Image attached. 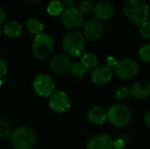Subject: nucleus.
I'll return each instance as SVG.
<instances>
[{"mask_svg": "<svg viewBox=\"0 0 150 149\" xmlns=\"http://www.w3.org/2000/svg\"><path fill=\"white\" fill-rule=\"evenodd\" d=\"M87 149H113L114 141L111 136L101 133L92 136L86 144Z\"/></svg>", "mask_w": 150, "mask_h": 149, "instance_id": "obj_12", "label": "nucleus"}, {"mask_svg": "<svg viewBox=\"0 0 150 149\" xmlns=\"http://www.w3.org/2000/svg\"><path fill=\"white\" fill-rule=\"evenodd\" d=\"M1 32H2V29L0 28V35H1Z\"/></svg>", "mask_w": 150, "mask_h": 149, "instance_id": "obj_33", "label": "nucleus"}, {"mask_svg": "<svg viewBox=\"0 0 150 149\" xmlns=\"http://www.w3.org/2000/svg\"><path fill=\"white\" fill-rule=\"evenodd\" d=\"M0 47H1V45H0Z\"/></svg>", "mask_w": 150, "mask_h": 149, "instance_id": "obj_37", "label": "nucleus"}, {"mask_svg": "<svg viewBox=\"0 0 150 149\" xmlns=\"http://www.w3.org/2000/svg\"><path fill=\"white\" fill-rule=\"evenodd\" d=\"M49 107L56 113L67 112L71 107V100L64 91H54L48 99Z\"/></svg>", "mask_w": 150, "mask_h": 149, "instance_id": "obj_9", "label": "nucleus"}, {"mask_svg": "<svg viewBox=\"0 0 150 149\" xmlns=\"http://www.w3.org/2000/svg\"><path fill=\"white\" fill-rule=\"evenodd\" d=\"M144 122H145V124L150 127V111H149L146 114H145V116H144Z\"/></svg>", "mask_w": 150, "mask_h": 149, "instance_id": "obj_29", "label": "nucleus"}, {"mask_svg": "<svg viewBox=\"0 0 150 149\" xmlns=\"http://www.w3.org/2000/svg\"><path fill=\"white\" fill-rule=\"evenodd\" d=\"M36 134L28 126L16 128L10 136L11 145L14 149H32L36 143Z\"/></svg>", "mask_w": 150, "mask_h": 149, "instance_id": "obj_3", "label": "nucleus"}, {"mask_svg": "<svg viewBox=\"0 0 150 149\" xmlns=\"http://www.w3.org/2000/svg\"><path fill=\"white\" fill-rule=\"evenodd\" d=\"M25 1H27V2H29V3H37V2H39L40 0H25Z\"/></svg>", "mask_w": 150, "mask_h": 149, "instance_id": "obj_32", "label": "nucleus"}, {"mask_svg": "<svg viewBox=\"0 0 150 149\" xmlns=\"http://www.w3.org/2000/svg\"><path fill=\"white\" fill-rule=\"evenodd\" d=\"M25 27L29 32L37 35V34L42 32L43 28H44V25H43V22L40 18H30L25 23Z\"/></svg>", "mask_w": 150, "mask_h": 149, "instance_id": "obj_18", "label": "nucleus"}, {"mask_svg": "<svg viewBox=\"0 0 150 149\" xmlns=\"http://www.w3.org/2000/svg\"><path fill=\"white\" fill-rule=\"evenodd\" d=\"M131 119L130 110L123 105H115L107 112V120L115 127H126L131 122Z\"/></svg>", "mask_w": 150, "mask_h": 149, "instance_id": "obj_5", "label": "nucleus"}, {"mask_svg": "<svg viewBox=\"0 0 150 149\" xmlns=\"http://www.w3.org/2000/svg\"><path fill=\"white\" fill-rule=\"evenodd\" d=\"M63 4L60 0H52L49 2L47 7V11L52 16L61 15L63 11Z\"/></svg>", "mask_w": 150, "mask_h": 149, "instance_id": "obj_20", "label": "nucleus"}, {"mask_svg": "<svg viewBox=\"0 0 150 149\" xmlns=\"http://www.w3.org/2000/svg\"><path fill=\"white\" fill-rule=\"evenodd\" d=\"M34 92L41 97H49L55 91V83L47 75L37 76L33 83Z\"/></svg>", "mask_w": 150, "mask_h": 149, "instance_id": "obj_8", "label": "nucleus"}, {"mask_svg": "<svg viewBox=\"0 0 150 149\" xmlns=\"http://www.w3.org/2000/svg\"><path fill=\"white\" fill-rule=\"evenodd\" d=\"M70 72L75 77H83L86 74L87 69L83 67V65L81 62L80 63L76 62V63L72 64Z\"/></svg>", "mask_w": 150, "mask_h": 149, "instance_id": "obj_22", "label": "nucleus"}, {"mask_svg": "<svg viewBox=\"0 0 150 149\" xmlns=\"http://www.w3.org/2000/svg\"><path fill=\"white\" fill-rule=\"evenodd\" d=\"M123 13L127 19L141 25L149 16V5L145 0H127L123 4Z\"/></svg>", "mask_w": 150, "mask_h": 149, "instance_id": "obj_1", "label": "nucleus"}, {"mask_svg": "<svg viewBox=\"0 0 150 149\" xmlns=\"http://www.w3.org/2000/svg\"><path fill=\"white\" fill-rule=\"evenodd\" d=\"M72 63L68 55L58 54L51 58L49 61L50 70L56 75H64L70 71Z\"/></svg>", "mask_w": 150, "mask_h": 149, "instance_id": "obj_11", "label": "nucleus"}, {"mask_svg": "<svg viewBox=\"0 0 150 149\" xmlns=\"http://www.w3.org/2000/svg\"><path fill=\"white\" fill-rule=\"evenodd\" d=\"M81 63L88 68H95L98 64V58L93 53H84L81 55Z\"/></svg>", "mask_w": 150, "mask_h": 149, "instance_id": "obj_19", "label": "nucleus"}, {"mask_svg": "<svg viewBox=\"0 0 150 149\" xmlns=\"http://www.w3.org/2000/svg\"><path fill=\"white\" fill-rule=\"evenodd\" d=\"M113 149H121V148H113Z\"/></svg>", "mask_w": 150, "mask_h": 149, "instance_id": "obj_35", "label": "nucleus"}, {"mask_svg": "<svg viewBox=\"0 0 150 149\" xmlns=\"http://www.w3.org/2000/svg\"><path fill=\"white\" fill-rule=\"evenodd\" d=\"M149 16H150V12H149Z\"/></svg>", "mask_w": 150, "mask_h": 149, "instance_id": "obj_36", "label": "nucleus"}, {"mask_svg": "<svg viewBox=\"0 0 150 149\" xmlns=\"http://www.w3.org/2000/svg\"><path fill=\"white\" fill-rule=\"evenodd\" d=\"M8 72V63L5 60L0 58V79L3 78Z\"/></svg>", "mask_w": 150, "mask_h": 149, "instance_id": "obj_27", "label": "nucleus"}, {"mask_svg": "<svg viewBox=\"0 0 150 149\" xmlns=\"http://www.w3.org/2000/svg\"><path fill=\"white\" fill-rule=\"evenodd\" d=\"M139 57L144 62H150V43L143 45L140 48Z\"/></svg>", "mask_w": 150, "mask_h": 149, "instance_id": "obj_23", "label": "nucleus"}, {"mask_svg": "<svg viewBox=\"0 0 150 149\" xmlns=\"http://www.w3.org/2000/svg\"><path fill=\"white\" fill-rule=\"evenodd\" d=\"M88 120L94 125H103L107 120V112L100 107L95 106L88 112Z\"/></svg>", "mask_w": 150, "mask_h": 149, "instance_id": "obj_16", "label": "nucleus"}, {"mask_svg": "<svg viewBox=\"0 0 150 149\" xmlns=\"http://www.w3.org/2000/svg\"><path fill=\"white\" fill-rule=\"evenodd\" d=\"M11 134V127L10 123L4 119H0V139H7Z\"/></svg>", "mask_w": 150, "mask_h": 149, "instance_id": "obj_21", "label": "nucleus"}, {"mask_svg": "<svg viewBox=\"0 0 150 149\" xmlns=\"http://www.w3.org/2000/svg\"><path fill=\"white\" fill-rule=\"evenodd\" d=\"M62 46V49L67 54V55L71 57L81 56L85 47L84 36L79 31H69L64 35Z\"/></svg>", "mask_w": 150, "mask_h": 149, "instance_id": "obj_2", "label": "nucleus"}, {"mask_svg": "<svg viewBox=\"0 0 150 149\" xmlns=\"http://www.w3.org/2000/svg\"><path fill=\"white\" fill-rule=\"evenodd\" d=\"M62 25L69 29H77L84 23V14L75 5L68 6L61 14Z\"/></svg>", "mask_w": 150, "mask_h": 149, "instance_id": "obj_6", "label": "nucleus"}, {"mask_svg": "<svg viewBox=\"0 0 150 149\" xmlns=\"http://www.w3.org/2000/svg\"><path fill=\"white\" fill-rule=\"evenodd\" d=\"M6 19H7L6 11H4V8L0 7V25H4L6 22Z\"/></svg>", "mask_w": 150, "mask_h": 149, "instance_id": "obj_28", "label": "nucleus"}, {"mask_svg": "<svg viewBox=\"0 0 150 149\" xmlns=\"http://www.w3.org/2000/svg\"><path fill=\"white\" fill-rule=\"evenodd\" d=\"M104 32L102 23L97 18H90L83 24V34L84 38L91 41L98 40Z\"/></svg>", "mask_w": 150, "mask_h": 149, "instance_id": "obj_10", "label": "nucleus"}, {"mask_svg": "<svg viewBox=\"0 0 150 149\" xmlns=\"http://www.w3.org/2000/svg\"><path fill=\"white\" fill-rule=\"evenodd\" d=\"M139 72V65L133 59H123L117 61L114 66V73L120 79L129 80Z\"/></svg>", "mask_w": 150, "mask_h": 149, "instance_id": "obj_7", "label": "nucleus"}, {"mask_svg": "<svg viewBox=\"0 0 150 149\" xmlns=\"http://www.w3.org/2000/svg\"><path fill=\"white\" fill-rule=\"evenodd\" d=\"M93 13L98 20H107L114 13V7L108 1H100L94 4Z\"/></svg>", "mask_w": 150, "mask_h": 149, "instance_id": "obj_14", "label": "nucleus"}, {"mask_svg": "<svg viewBox=\"0 0 150 149\" xmlns=\"http://www.w3.org/2000/svg\"><path fill=\"white\" fill-rule=\"evenodd\" d=\"M130 94L133 97L142 100L150 95V82L142 80L135 83L130 89Z\"/></svg>", "mask_w": 150, "mask_h": 149, "instance_id": "obj_15", "label": "nucleus"}, {"mask_svg": "<svg viewBox=\"0 0 150 149\" xmlns=\"http://www.w3.org/2000/svg\"><path fill=\"white\" fill-rule=\"evenodd\" d=\"M1 84H2V81L0 80V86H1Z\"/></svg>", "mask_w": 150, "mask_h": 149, "instance_id": "obj_34", "label": "nucleus"}, {"mask_svg": "<svg viewBox=\"0 0 150 149\" xmlns=\"http://www.w3.org/2000/svg\"><path fill=\"white\" fill-rule=\"evenodd\" d=\"M140 33L146 39H150V21H145L139 26Z\"/></svg>", "mask_w": 150, "mask_h": 149, "instance_id": "obj_26", "label": "nucleus"}, {"mask_svg": "<svg viewBox=\"0 0 150 149\" xmlns=\"http://www.w3.org/2000/svg\"><path fill=\"white\" fill-rule=\"evenodd\" d=\"M54 40L46 33L40 32L33 38L32 44V51L33 55L39 60H45L48 58L54 51Z\"/></svg>", "mask_w": 150, "mask_h": 149, "instance_id": "obj_4", "label": "nucleus"}, {"mask_svg": "<svg viewBox=\"0 0 150 149\" xmlns=\"http://www.w3.org/2000/svg\"><path fill=\"white\" fill-rule=\"evenodd\" d=\"M113 72L108 65H102L95 68L91 73V80L96 84H105L112 78Z\"/></svg>", "mask_w": 150, "mask_h": 149, "instance_id": "obj_13", "label": "nucleus"}, {"mask_svg": "<svg viewBox=\"0 0 150 149\" xmlns=\"http://www.w3.org/2000/svg\"><path fill=\"white\" fill-rule=\"evenodd\" d=\"M130 95V90L127 87H121L115 91V97L118 100H126Z\"/></svg>", "mask_w": 150, "mask_h": 149, "instance_id": "obj_25", "label": "nucleus"}, {"mask_svg": "<svg viewBox=\"0 0 150 149\" xmlns=\"http://www.w3.org/2000/svg\"><path fill=\"white\" fill-rule=\"evenodd\" d=\"M73 1H74V0H62L61 2H62V4L63 5L65 4V5L70 6V5H72L71 4L73 3Z\"/></svg>", "mask_w": 150, "mask_h": 149, "instance_id": "obj_31", "label": "nucleus"}, {"mask_svg": "<svg viewBox=\"0 0 150 149\" xmlns=\"http://www.w3.org/2000/svg\"><path fill=\"white\" fill-rule=\"evenodd\" d=\"M80 11L83 13V14H90L91 11H93V8H94V4L90 0H83L80 4L79 7Z\"/></svg>", "mask_w": 150, "mask_h": 149, "instance_id": "obj_24", "label": "nucleus"}, {"mask_svg": "<svg viewBox=\"0 0 150 149\" xmlns=\"http://www.w3.org/2000/svg\"><path fill=\"white\" fill-rule=\"evenodd\" d=\"M107 63H108V65L110 64V67H111V66H112V65H113V66H115V65H116V63H117V61H114L112 57H109V58L107 59Z\"/></svg>", "mask_w": 150, "mask_h": 149, "instance_id": "obj_30", "label": "nucleus"}, {"mask_svg": "<svg viewBox=\"0 0 150 149\" xmlns=\"http://www.w3.org/2000/svg\"><path fill=\"white\" fill-rule=\"evenodd\" d=\"M22 30L23 27L21 24L15 19L8 20L4 24V27H3V31L4 34L10 38H17L20 36V34L22 33Z\"/></svg>", "mask_w": 150, "mask_h": 149, "instance_id": "obj_17", "label": "nucleus"}]
</instances>
